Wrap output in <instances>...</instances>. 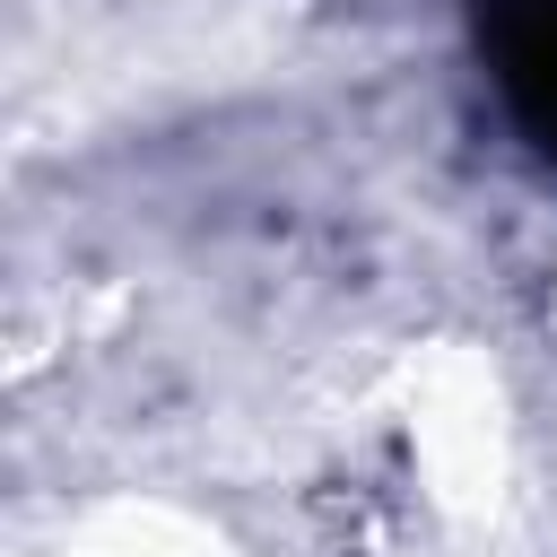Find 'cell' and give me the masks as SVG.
Listing matches in <instances>:
<instances>
[{
  "mask_svg": "<svg viewBox=\"0 0 557 557\" xmlns=\"http://www.w3.org/2000/svg\"><path fill=\"white\" fill-rule=\"evenodd\" d=\"M470 44L513 131L557 165V0H470Z\"/></svg>",
  "mask_w": 557,
  "mask_h": 557,
  "instance_id": "1",
  "label": "cell"
}]
</instances>
